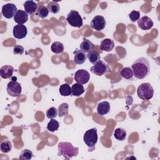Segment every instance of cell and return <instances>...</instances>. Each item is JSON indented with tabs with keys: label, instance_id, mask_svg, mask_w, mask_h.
I'll use <instances>...</instances> for the list:
<instances>
[{
	"label": "cell",
	"instance_id": "9",
	"mask_svg": "<svg viewBox=\"0 0 160 160\" xmlns=\"http://www.w3.org/2000/svg\"><path fill=\"white\" fill-rule=\"evenodd\" d=\"M74 78L77 83L85 84L89 81L90 79V74L85 69H79L75 72Z\"/></svg>",
	"mask_w": 160,
	"mask_h": 160
},
{
	"label": "cell",
	"instance_id": "6",
	"mask_svg": "<svg viewBox=\"0 0 160 160\" xmlns=\"http://www.w3.org/2000/svg\"><path fill=\"white\" fill-rule=\"evenodd\" d=\"M91 72L95 75L101 76L109 71L108 65L101 60H99L90 68Z\"/></svg>",
	"mask_w": 160,
	"mask_h": 160
},
{
	"label": "cell",
	"instance_id": "29",
	"mask_svg": "<svg viewBox=\"0 0 160 160\" xmlns=\"http://www.w3.org/2000/svg\"><path fill=\"white\" fill-rule=\"evenodd\" d=\"M0 148H1V151L2 152L8 153L12 149V144L9 141L5 140V141L1 142V145H0Z\"/></svg>",
	"mask_w": 160,
	"mask_h": 160
},
{
	"label": "cell",
	"instance_id": "26",
	"mask_svg": "<svg viewBox=\"0 0 160 160\" xmlns=\"http://www.w3.org/2000/svg\"><path fill=\"white\" fill-rule=\"evenodd\" d=\"M69 112V105L67 103H62L58 108V116L61 118L68 115Z\"/></svg>",
	"mask_w": 160,
	"mask_h": 160
},
{
	"label": "cell",
	"instance_id": "27",
	"mask_svg": "<svg viewBox=\"0 0 160 160\" xmlns=\"http://www.w3.org/2000/svg\"><path fill=\"white\" fill-rule=\"evenodd\" d=\"M59 127V123L54 119H51L47 125V129L50 132H54L58 129Z\"/></svg>",
	"mask_w": 160,
	"mask_h": 160
},
{
	"label": "cell",
	"instance_id": "20",
	"mask_svg": "<svg viewBox=\"0 0 160 160\" xmlns=\"http://www.w3.org/2000/svg\"><path fill=\"white\" fill-rule=\"evenodd\" d=\"M59 93L62 96H69L72 94V88L67 83L63 84L60 86L59 88Z\"/></svg>",
	"mask_w": 160,
	"mask_h": 160
},
{
	"label": "cell",
	"instance_id": "14",
	"mask_svg": "<svg viewBox=\"0 0 160 160\" xmlns=\"http://www.w3.org/2000/svg\"><path fill=\"white\" fill-rule=\"evenodd\" d=\"M74 62L76 64H83L86 59V54L82 50L76 49L74 52Z\"/></svg>",
	"mask_w": 160,
	"mask_h": 160
},
{
	"label": "cell",
	"instance_id": "1",
	"mask_svg": "<svg viewBox=\"0 0 160 160\" xmlns=\"http://www.w3.org/2000/svg\"><path fill=\"white\" fill-rule=\"evenodd\" d=\"M131 69L134 77L138 79L146 78L150 72V66L148 60L143 57H141L132 63Z\"/></svg>",
	"mask_w": 160,
	"mask_h": 160
},
{
	"label": "cell",
	"instance_id": "30",
	"mask_svg": "<svg viewBox=\"0 0 160 160\" xmlns=\"http://www.w3.org/2000/svg\"><path fill=\"white\" fill-rule=\"evenodd\" d=\"M49 11L52 14H57L59 11V5L54 1H51L48 2L47 6Z\"/></svg>",
	"mask_w": 160,
	"mask_h": 160
},
{
	"label": "cell",
	"instance_id": "22",
	"mask_svg": "<svg viewBox=\"0 0 160 160\" xmlns=\"http://www.w3.org/2000/svg\"><path fill=\"white\" fill-rule=\"evenodd\" d=\"M114 136L118 141H124L126 138V131L123 128H118L114 130Z\"/></svg>",
	"mask_w": 160,
	"mask_h": 160
},
{
	"label": "cell",
	"instance_id": "7",
	"mask_svg": "<svg viewBox=\"0 0 160 160\" xmlns=\"http://www.w3.org/2000/svg\"><path fill=\"white\" fill-rule=\"evenodd\" d=\"M6 90L8 94L12 97H18L19 96L22 91V88L21 84L14 81H11L8 82Z\"/></svg>",
	"mask_w": 160,
	"mask_h": 160
},
{
	"label": "cell",
	"instance_id": "19",
	"mask_svg": "<svg viewBox=\"0 0 160 160\" xmlns=\"http://www.w3.org/2000/svg\"><path fill=\"white\" fill-rule=\"evenodd\" d=\"M94 44L87 39H84L80 44V49L84 52H89L93 50Z\"/></svg>",
	"mask_w": 160,
	"mask_h": 160
},
{
	"label": "cell",
	"instance_id": "12",
	"mask_svg": "<svg viewBox=\"0 0 160 160\" xmlns=\"http://www.w3.org/2000/svg\"><path fill=\"white\" fill-rule=\"evenodd\" d=\"M138 25L142 30H149L153 26V21L149 17L144 16L138 20Z\"/></svg>",
	"mask_w": 160,
	"mask_h": 160
},
{
	"label": "cell",
	"instance_id": "31",
	"mask_svg": "<svg viewBox=\"0 0 160 160\" xmlns=\"http://www.w3.org/2000/svg\"><path fill=\"white\" fill-rule=\"evenodd\" d=\"M32 156L33 154L32 151L28 149H25L21 151L19 159L21 160H30L32 159Z\"/></svg>",
	"mask_w": 160,
	"mask_h": 160
},
{
	"label": "cell",
	"instance_id": "11",
	"mask_svg": "<svg viewBox=\"0 0 160 160\" xmlns=\"http://www.w3.org/2000/svg\"><path fill=\"white\" fill-rule=\"evenodd\" d=\"M13 36L17 39H22L25 38L28 33V29L25 25L17 24L13 28Z\"/></svg>",
	"mask_w": 160,
	"mask_h": 160
},
{
	"label": "cell",
	"instance_id": "32",
	"mask_svg": "<svg viewBox=\"0 0 160 160\" xmlns=\"http://www.w3.org/2000/svg\"><path fill=\"white\" fill-rule=\"evenodd\" d=\"M58 114V110L54 107H51L46 111V116L49 119H53L56 117Z\"/></svg>",
	"mask_w": 160,
	"mask_h": 160
},
{
	"label": "cell",
	"instance_id": "34",
	"mask_svg": "<svg viewBox=\"0 0 160 160\" xmlns=\"http://www.w3.org/2000/svg\"><path fill=\"white\" fill-rule=\"evenodd\" d=\"M24 49L21 45H15L13 48V53L14 54H22L24 52Z\"/></svg>",
	"mask_w": 160,
	"mask_h": 160
},
{
	"label": "cell",
	"instance_id": "2",
	"mask_svg": "<svg viewBox=\"0 0 160 160\" xmlns=\"http://www.w3.org/2000/svg\"><path fill=\"white\" fill-rule=\"evenodd\" d=\"M58 155L62 156L66 159L76 156L78 154L79 148L74 147L71 142H61L58 144Z\"/></svg>",
	"mask_w": 160,
	"mask_h": 160
},
{
	"label": "cell",
	"instance_id": "17",
	"mask_svg": "<svg viewBox=\"0 0 160 160\" xmlns=\"http://www.w3.org/2000/svg\"><path fill=\"white\" fill-rule=\"evenodd\" d=\"M114 47V42L113 40L111 39H104L101 42L100 49L102 51H104L106 52H109L112 50Z\"/></svg>",
	"mask_w": 160,
	"mask_h": 160
},
{
	"label": "cell",
	"instance_id": "23",
	"mask_svg": "<svg viewBox=\"0 0 160 160\" xmlns=\"http://www.w3.org/2000/svg\"><path fill=\"white\" fill-rule=\"evenodd\" d=\"M88 59H89V62L93 64L96 63L98 61L100 60V56L98 52L96 51H91L86 54Z\"/></svg>",
	"mask_w": 160,
	"mask_h": 160
},
{
	"label": "cell",
	"instance_id": "5",
	"mask_svg": "<svg viewBox=\"0 0 160 160\" xmlns=\"http://www.w3.org/2000/svg\"><path fill=\"white\" fill-rule=\"evenodd\" d=\"M66 21L69 25L74 28H81L83 24L81 16L79 13L75 10H71L68 14L66 16Z\"/></svg>",
	"mask_w": 160,
	"mask_h": 160
},
{
	"label": "cell",
	"instance_id": "25",
	"mask_svg": "<svg viewBox=\"0 0 160 160\" xmlns=\"http://www.w3.org/2000/svg\"><path fill=\"white\" fill-rule=\"evenodd\" d=\"M121 76L126 79L130 80L133 78V72L130 68H124L120 72Z\"/></svg>",
	"mask_w": 160,
	"mask_h": 160
},
{
	"label": "cell",
	"instance_id": "10",
	"mask_svg": "<svg viewBox=\"0 0 160 160\" xmlns=\"http://www.w3.org/2000/svg\"><path fill=\"white\" fill-rule=\"evenodd\" d=\"M106 20L102 16H95L91 22V27L96 31H101L106 26Z\"/></svg>",
	"mask_w": 160,
	"mask_h": 160
},
{
	"label": "cell",
	"instance_id": "15",
	"mask_svg": "<svg viewBox=\"0 0 160 160\" xmlns=\"http://www.w3.org/2000/svg\"><path fill=\"white\" fill-rule=\"evenodd\" d=\"M111 109L110 104L108 101H102L99 102L97 106V112L100 116L107 114Z\"/></svg>",
	"mask_w": 160,
	"mask_h": 160
},
{
	"label": "cell",
	"instance_id": "28",
	"mask_svg": "<svg viewBox=\"0 0 160 160\" xmlns=\"http://www.w3.org/2000/svg\"><path fill=\"white\" fill-rule=\"evenodd\" d=\"M49 10L45 6H39L37 9V15L41 18H46L49 14Z\"/></svg>",
	"mask_w": 160,
	"mask_h": 160
},
{
	"label": "cell",
	"instance_id": "3",
	"mask_svg": "<svg viewBox=\"0 0 160 160\" xmlns=\"http://www.w3.org/2000/svg\"><path fill=\"white\" fill-rule=\"evenodd\" d=\"M83 140L84 143L88 147L89 151L94 150L95 145L98 142L97 129L96 128H93L86 131L84 134Z\"/></svg>",
	"mask_w": 160,
	"mask_h": 160
},
{
	"label": "cell",
	"instance_id": "24",
	"mask_svg": "<svg viewBox=\"0 0 160 160\" xmlns=\"http://www.w3.org/2000/svg\"><path fill=\"white\" fill-rule=\"evenodd\" d=\"M51 49V51L54 53L60 54L63 52L64 48V45L62 43L58 42V41H56L52 44Z\"/></svg>",
	"mask_w": 160,
	"mask_h": 160
},
{
	"label": "cell",
	"instance_id": "33",
	"mask_svg": "<svg viewBox=\"0 0 160 160\" xmlns=\"http://www.w3.org/2000/svg\"><path fill=\"white\" fill-rule=\"evenodd\" d=\"M129 18L130 20L134 22L136 21H138L140 18V12L139 11L132 10L129 14Z\"/></svg>",
	"mask_w": 160,
	"mask_h": 160
},
{
	"label": "cell",
	"instance_id": "8",
	"mask_svg": "<svg viewBox=\"0 0 160 160\" xmlns=\"http://www.w3.org/2000/svg\"><path fill=\"white\" fill-rule=\"evenodd\" d=\"M18 9L16 5L12 3H8L2 6L1 13L7 19H11L14 16Z\"/></svg>",
	"mask_w": 160,
	"mask_h": 160
},
{
	"label": "cell",
	"instance_id": "21",
	"mask_svg": "<svg viewBox=\"0 0 160 160\" xmlns=\"http://www.w3.org/2000/svg\"><path fill=\"white\" fill-rule=\"evenodd\" d=\"M72 95L74 96H79L84 92V88L82 84L76 83L74 84L72 87Z\"/></svg>",
	"mask_w": 160,
	"mask_h": 160
},
{
	"label": "cell",
	"instance_id": "16",
	"mask_svg": "<svg viewBox=\"0 0 160 160\" xmlns=\"http://www.w3.org/2000/svg\"><path fill=\"white\" fill-rule=\"evenodd\" d=\"M14 68L12 66L9 65H5L0 69V76L2 78L8 79L11 78L13 74Z\"/></svg>",
	"mask_w": 160,
	"mask_h": 160
},
{
	"label": "cell",
	"instance_id": "13",
	"mask_svg": "<svg viewBox=\"0 0 160 160\" xmlns=\"http://www.w3.org/2000/svg\"><path fill=\"white\" fill-rule=\"evenodd\" d=\"M14 20L18 24H23L28 20V15L25 11L18 9L14 16Z\"/></svg>",
	"mask_w": 160,
	"mask_h": 160
},
{
	"label": "cell",
	"instance_id": "4",
	"mask_svg": "<svg viewBox=\"0 0 160 160\" xmlns=\"http://www.w3.org/2000/svg\"><path fill=\"white\" fill-rule=\"evenodd\" d=\"M138 96L142 100H149L154 95V89L148 82L141 84L137 89Z\"/></svg>",
	"mask_w": 160,
	"mask_h": 160
},
{
	"label": "cell",
	"instance_id": "18",
	"mask_svg": "<svg viewBox=\"0 0 160 160\" xmlns=\"http://www.w3.org/2000/svg\"><path fill=\"white\" fill-rule=\"evenodd\" d=\"M24 8L27 14H31L37 11L38 5L33 1H26L24 3Z\"/></svg>",
	"mask_w": 160,
	"mask_h": 160
}]
</instances>
